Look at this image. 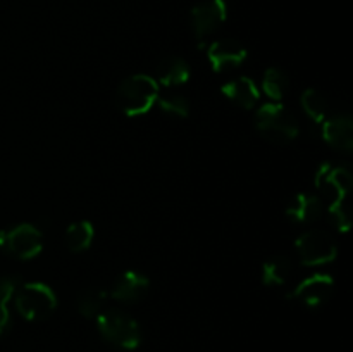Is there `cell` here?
<instances>
[{"mask_svg":"<svg viewBox=\"0 0 353 352\" xmlns=\"http://www.w3.org/2000/svg\"><path fill=\"white\" fill-rule=\"evenodd\" d=\"M293 273V261L288 255H272L262 264V283L268 286H281Z\"/></svg>","mask_w":353,"mask_h":352,"instance_id":"obj_16","label":"cell"},{"mask_svg":"<svg viewBox=\"0 0 353 352\" xmlns=\"http://www.w3.org/2000/svg\"><path fill=\"white\" fill-rule=\"evenodd\" d=\"M300 261L305 266H321L334 261L338 247L334 238L324 230H309L295 242Z\"/></svg>","mask_w":353,"mask_h":352,"instance_id":"obj_6","label":"cell"},{"mask_svg":"<svg viewBox=\"0 0 353 352\" xmlns=\"http://www.w3.org/2000/svg\"><path fill=\"white\" fill-rule=\"evenodd\" d=\"M0 247L7 254L28 261V259L37 257L41 252L43 237H41L40 230L37 226L30 223H23L7 231H0Z\"/></svg>","mask_w":353,"mask_h":352,"instance_id":"obj_5","label":"cell"},{"mask_svg":"<svg viewBox=\"0 0 353 352\" xmlns=\"http://www.w3.org/2000/svg\"><path fill=\"white\" fill-rule=\"evenodd\" d=\"M97 326L103 340L110 345L133 351L141 342L140 324L121 309H105L97 316Z\"/></svg>","mask_w":353,"mask_h":352,"instance_id":"obj_3","label":"cell"},{"mask_svg":"<svg viewBox=\"0 0 353 352\" xmlns=\"http://www.w3.org/2000/svg\"><path fill=\"white\" fill-rule=\"evenodd\" d=\"M154 79L165 88L185 85L190 79V66L186 64V61H183L181 57H176V55L165 57L155 69Z\"/></svg>","mask_w":353,"mask_h":352,"instance_id":"obj_15","label":"cell"},{"mask_svg":"<svg viewBox=\"0 0 353 352\" xmlns=\"http://www.w3.org/2000/svg\"><path fill=\"white\" fill-rule=\"evenodd\" d=\"M148 286H150V280L140 271H124L112 283L110 297L121 302H137L147 295Z\"/></svg>","mask_w":353,"mask_h":352,"instance_id":"obj_12","label":"cell"},{"mask_svg":"<svg viewBox=\"0 0 353 352\" xmlns=\"http://www.w3.org/2000/svg\"><path fill=\"white\" fill-rule=\"evenodd\" d=\"M323 138L330 147L340 152H352L353 123L348 114H336L323 121Z\"/></svg>","mask_w":353,"mask_h":352,"instance_id":"obj_11","label":"cell"},{"mask_svg":"<svg viewBox=\"0 0 353 352\" xmlns=\"http://www.w3.org/2000/svg\"><path fill=\"white\" fill-rule=\"evenodd\" d=\"M290 88V79L285 71L278 68H269L262 76V90L274 102H279Z\"/></svg>","mask_w":353,"mask_h":352,"instance_id":"obj_19","label":"cell"},{"mask_svg":"<svg viewBox=\"0 0 353 352\" xmlns=\"http://www.w3.org/2000/svg\"><path fill=\"white\" fill-rule=\"evenodd\" d=\"M221 93L228 100L236 104L238 107H243V109H252V107L257 106L259 99H261V92H259L257 85L248 76H240V78L226 81L221 86Z\"/></svg>","mask_w":353,"mask_h":352,"instance_id":"obj_14","label":"cell"},{"mask_svg":"<svg viewBox=\"0 0 353 352\" xmlns=\"http://www.w3.org/2000/svg\"><path fill=\"white\" fill-rule=\"evenodd\" d=\"M285 213L295 223H314L323 216L324 206L321 197L314 193H296L288 202Z\"/></svg>","mask_w":353,"mask_h":352,"instance_id":"obj_13","label":"cell"},{"mask_svg":"<svg viewBox=\"0 0 353 352\" xmlns=\"http://www.w3.org/2000/svg\"><path fill=\"white\" fill-rule=\"evenodd\" d=\"M159 99V83L152 76L133 75L123 79L117 88V106L128 117L147 114Z\"/></svg>","mask_w":353,"mask_h":352,"instance_id":"obj_1","label":"cell"},{"mask_svg":"<svg viewBox=\"0 0 353 352\" xmlns=\"http://www.w3.org/2000/svg\"><path fill=\"white\" fill-rule=\"evenodd\" d=\"M247 54L245 45L234 38L212 41L207 48V59H209L212 71L216 72H226L240 68L247 59Z\"/></svg>","mask_w":353,"mask_h":352,"instance_id":"obj_9","label":"cell"},{"mask_svg":"<svg viewBox=\"0 0 353 352\" xmlns=\"http://www.w3.org/2000/svg\"><path fill=\"white\" fill-rule=\"evenodd\" d=\"M159 107L165 114H171L176 117H186L190 114V100L181 93H164L157 99Z\"/></svg>","mask_w":353,"mask_h":352,"instance_id":"obj_21","label":"cell"},{"mask_svg":"<svg viewBox=\"0 0 353 352\" xmlns=\"http://www.w3.org/2000/svg\"><path fill=\"white\" fill-rule=\"evenodd\" d=\"M107 297H109V293L103 289L90 286V289H85L79 292L76 306H78V311L85 317H97L103 311Z\"/></svg>","mask_w":353,"mask_h":352,"instance_id":"obj_18","label":"cell"},{"mask_svg":"<svg viewBox=\"0 0 353 352\" xmlns=\"http://www.w3.org/2000/svg\"><path fill=\"white\" fill-rule=\"evenodd\" d=\"M255 126L264 138L278 145L290 144L300 133L295 114L279 102L264 104L255 113Z\"/></svg>","mask_w":353,"mask_h":352,"instance_id":"obj_2","label":"cell"},{"mask_svg":"<svg viewBox=\"0 0 353 352\" xmlns=\"http://www.w3.org/2000/svg\"><path fill=\"white\" fill-rule=\"evenodd\" d=\"M228 17V6L224 0H203L199 6H195L190 14L192 19L193 33L196 40H205L212 33H216L221 24Z\"/></svg>","mask_w":353,"mask_h":352,"instance_id":"obj_8","label":"cell"},{"mask_svg":"<svg viewBox=\"0 0 353 352\" xmlns=\"http://www.w3.org/2000/svg\"><path fill=\"white\" fill-rule=\"evenodd\" d=\"M352 173L343 166L324 162L316 173V186L331 199V204H345V197L352 190Z\"/></svg>","mask_w":353,"mask_h":352,"instance_id":"obj_7","label":"cell"},{"mask_svg":"<svg viewBox=\"0 0 353 352\" xmlns=\"http://www.w3.org/2000/svg\"><path fill=\"white\" fill-rule=\"evenodd\" d=\"M334 290V282L330 275L326 273H316V275L309 276L303 282L299 283L295 290H293L292 297L296 300L303 302L309 307H317L321 304L327 302Z\"/></svg>","mask_w":353,"mask_h":352,"instance_id":"obj_10","label":"cell"},{"mask_svg":"<svg viewBox=\"0 0 353 352\" xmlns=\"http://www.w3.org/2000/svg\"><path fill=\"white\" fill-rule=\"evenodd\" d=\"M330 217L338 230L343 231V233L348 231V228H350V217H348V213L345 211V204H331Z\"/></svg>","mask_w":353,"mask_h":352,"instance_id":"obj_23","label":"cell"},{"mask_svg":"<svg viewBox=\"0 0 353 352\" xmlns=\"http://www.w3.org/2000/svg\"><path fill=\"white\" fill-rule=\"evenodd\" d=\"M300 102H302V107L307 116L312 121H316V123H323L327 117V100L317 90L307 88L302 93V97H300Z\"/></svg>","mask_w":353,"mask_h":352,"instance_id":"obj_20","label":"cell"},{"mask_svg":"<svg viewBox=\"0 0 353 352\" xmlns=\"http://www.w3.org/2000/svg\"><path fill=\"white\" fill-rule=\"evenodd\" d=\"M16 292V282L14 278H0V335L9 328L10 314H9V300L12 299Z\"/></svg>","mask_w":353,"mask_h":352,"instance_id":"obj_22","label":"cell"},{"mask_svg":"<svg viewBox=\"0 0 353 352\" xmlns=\"http://www.w3.org/2000/svg\"><path fill=\"white\" fill-rule=\"evenodd\" d=\"M93 237H95V230H93V224L90 221H74L65 230V245L71 252H83L90 248Z\"/></svg>","mask_w":353,"mask_h":352,"instance_id":"obj_17","label":"cell"},{"mask_svg":"<svg viewBox=\"0 0 353 352\" xmlns=\"http://www.w3.org/2000/svg\"><path fill=\"white\" fill-rule=\"evenodd\" d=\"M16 293V309L24 320L41 321L57 307V297L48 285L40 282L24 283Z\"/></svg>","mask_w":353,"mask_h":352,"instance_id":"obj_4","label":"cell"}]
</instances>
